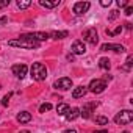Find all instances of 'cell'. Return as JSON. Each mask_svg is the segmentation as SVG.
<instances>
[{
  "label": "cell",
  "instance_id": "1",
  "mask_svg": "<svg viewBox=\"0 0 133 133\" xmlns=\"http://www.w3.org/2000/svg\"><path fill=\"white\" fill-rule=\"evenodd\" d=\"M30 72H31V78L36 82H42L47 78V68L42 63H33Z\"/></svg>",
  "mask_w": 133,
  "mask_h": 133
},
{
  "label": "cell",
  "instance_id": "2",
  "mask_svg": "<svg viewBox=\"0 0 133 133\" xmlns=\"http://www.w3.org/2000/svg\"><path fill=\"white\" fill-rule=\"evenodd\" d=\"M8 45H11V47H21V49H38V47L41 45V42L17 38V39H11V41H8Z\"/></svg>",
  "mask_w": 133,
  "mask_h": 133
},
{
  "label": "cell",
  "instance_id": "3",
  "mask_svg": "<svg viewBox=\"0 0 133 133\" xmlns=\"http://www.w3.org/2000/svg\"><path fill=\"white\" fill-rule=\"evenodd\" d=\"M131 121H133V111L131 110H122L114 116V122L117 125H125V124H130Z\"/></svg>",
  "mask_w": 133,
  "mask_h": 133
},
{
  "label": "cell",
  "instance_id": "4",
  "mask_svg": "<svg viewBox=\"0 0 133 133\" xmlns=\"http://www.w3.org/2000/svg\"><path fill=\"white\" fill-rule=\"evenodd\" d=\"M105 88H107V82H105L103 78L91 80V83H89V86H88V89H89L91 92H94V94H100V92H103Z\"/></svg>",
  "mask_w": 133,
  "mask_h": 133
},
{
  "label": "cell",
  "instance_id": "5",
  "mask_svg": "<svg viewBox=\"0 0 133 133\" xmlns=\"http://www.w3.org/2000/svg\"><path fill=\"white\" fill-rule=\"evenodd\" d=\"M83 39H85L86 42H89V44L96 45V44L99 42V35H97V30H96L94 27L86 28V30L83 31Z\"/></svg>",
  "mask_w": 133,
  "mask_h": 133
},
{
  "label": "cell",
  "instance_id": "6",
  "mask_svg": "<svg viewBox=\"0 0 133 133\" xmlns=\"http://www.w3.org/2000/svg\"><path fill=\"white\" fill-rule=\"evenodd\" d=\"M21 39H30V41H45L49 39V33H44V31H36V33H27V35H21L19 36Z\"/></svg>",
  "mask_w": 133,
  "mask_h": 133
},
{
  "label": "cell",
  "instance_id": "7",
  "mask_svg": "<svg viewBox=\"0 0 133 133\" xmlns=\"http://www.w3.org/2000/svg\"><path fill=\"white\" fill-rule=\"evenodd\" d=\"M53 88L55 89H61V91H68V89L72 88V80L69 77H61V78H58L53 83Z\"/></svg>",
  "mask_w": 133,
  "mask_h": 133
},
{
  "label": "cell",
  "instance_id": "8",
  "mask_svg": "<svg viewBox=\"0 0 133 133\" xmlns=\"http://www.w3.org/2000/svg\"><path fill=\"white\" fill-rule=\"evenodd\" d=\"M89 8H91V3H89V2H77V3L74 5L72 11H74V14L82 16V14H85Z\"/></svg>",
  "mask_w": 133,
  "mask_h": 133
},
{
  "label": "cell",
  "instance_id": "9",
  "mask_svg": "<svg viewBox=\"0 0 133 133\" xmlns=\"http://www.w3.org/2000/svg\"><path fill=\"white\" fill-rule=\"evenodd\" d=\"M11 71H13V74L17 77V78H24L25 75H27V72H28V68L25 64H14L13 68H11Z\"/></svg>",
  "mask_w": 133,
  "mask_h": 133
},
{
  "label": "cell",
  "instance_id": "10",
  "mask_svg": "<svg viewBox=\"0 0 133 133\" xmlns=\"http://www.w3.org/2000/svg\"><path fill=\"white\" fill-rule=\"evenodd\" d=\"M71 50H72V53H75V55H85V53H86V45H85L83 41L77 39V41H74Z\"/></svg>",
  "mask_w": 133,
  "mask_h": 133
},
{
  "label": "cell",
  "instance_id": "11",
  "mask_svg": "<svg viewBox=\"0 0 133 133\" xmlns=\"http://www.w3.org/2000/svg\"><path fill=\"white\" fill-rule=\"evenodd\" d=\"M100 50H102V52L113 50V52H116V53H124V52H125V47L121 45V44H102Z\"/></svg>",
  "mask_w": 133,
  "mask_h": 133
},
{
  "label": "cell",
  "instance_id": "12",
  "mask_svg": "<svg viewBox=\"0 0 133 133\" xmlns=\"http://www.w3.org/2000/svg\"><path fill=\"white\" fill-rule=\"evenodd\" d=\"M97 103L96 102H91V103H86L83 107V110H80V116H83L85 119H89L91 117V113H92V108H96Z\"/></svg>",
  "mask_w": 133,
  "mask_h": 133
},
{
  "label": "cell",
  "instance_id": "13",
  "mask_svg": "<svg viewBox=\"0 0 133 133\" xmlns=\"http://www.w3.org/2000/svg\"><path fill=\"white\" fill-rule=\"evenodd\" d=\"M78 116H80V108H77V107L69 108V110H68V113L64 114V117L68 119V121H75Z\"/></svg>",
  "mask_w": 133,
  "mask_h": 133
},
{
  "label": "cell",
  "instance_id": "14",
  "mask_svg": "<svg viewBox=\"0 0 133 133\" xmlns=\"http://www.w3.org/2000/svg\"><path fill=\"white\" fill-rule=\"evenodd\" d=\"M86 92H88V88H86V86H77V88H74V91H72V97H74V99H80V97H85Z\"/></svg>",
  "mask_w": 133,
  "mask_h": 133
},
{
  "label": "cell",
  "instance_id": "15",
  "mask_svg": "<svg viewBox=\"0 0 133 133\" xmlns=\"http://www.w3.org/2000/svg\"><path fill=\"white\" fill-rule=\"evenodd\" d=\"M30 121H31V114H30L28 111H21V113L17 114V122L27 124V122H30Z\"/></svg>",
  "mask_w": 133,
  "mask_h": 133
},
{
  "label": "cell",
  "instance_id": "16",
  "mask_svg": "<svg viewBox=\"0 0 133 133\" xmlns=\"http://www.w3.org/2000/svg\"><path fill=\"white\" fill-rule=\"evenodd\" d=\"M68 31H52V33H49V38H52V39H64V38H68Z\"/></svg>",
  "mask_w": 133,
  "mask_h": 133
},
{
  "label": "cell",
  "instance_id": "17",
  "mask_svg": "<svg viewBox=\"0 0 133 133\" xmlns=\"http://www.w3.org/2000/svg\"><path fill=\"white\" fill-rule=\"evenodd\" d=\"M71 107L68 105V103H64V102H61V103H58V107H56V113L59 114V116H64L66 113H68V110H69Z\"/></svg>",
  "mask_w": 133,
  "mask_h": 133
},
{
  "label": "cell",
  "instance_id": "18",
  "mask_svg": "<svg viewBox=\"0 0 133 133\" xmlns=\"http://www.w3.org/2000/svg\"><path fill=\"white\" fill-rule=\"evenodd\" d=\"M99 68L103 69V71H108V69L111 68V61H110L108 58H100V59H99Z\"/></svg>",
  "mask_w": 133,
  "mask_h": 133
},
{
  "label": "cell",
  "instance_id": "19",
  "mask_svg": "<svg viewBox=\"0 0 133 133\" xmlns=\"http://www.w3.org/2000/svg\"><path fill=\"white\" fill-rule=\"evenodd\" d=\"M39 5L44 8H55L59 5V0H55V2H47V0H39Z\"/></svg>",
  "mask_w": 133,
  "mask_h": 133
},
{
  "label": "cell",
  "instance_id": "20",
  "mask_svg": "<svg viewBox=\"0 0 133 133\" xmlns=\"http://www.w3.org/2000/svg\"><path fill=\"white\" fill-rule=\"evenodd\" d=\"M28 6H31V2H30V0H17V8L25 10V8H28Z\"/></svg>",
  "mask_w": 133,
  "mask_h": 133
},
{
  "label": "cell",
  "instance_id": "21",
  "mask_svg": "<svg viewBox=\"0 0 133 133\" xmlns=\"http://www.w3.org/2000/svg\"><path fill=\"white\" fill-rule=\"evenodd\" d=\"M121 31H122V25H119V27H116L114 30H108V28H107V31H105V33H107L108 36H116V35H119Z\"/></svg>",
  "mask_w": 133,
  "mask_h": 133
},
{
  "label": "cell",
  "instance_id": "22",
  "mask_svg": "<svg viewBox=\"0 0 133 133\" xmlns=\"http://www.w3.org/2000/svg\"><path fill=\"white\" fill-rule=\"evenodd\" d=\"M119 14H121V13H119L117 10H111V11H110V14H108V21H110V22L116 21V19L119 17Z\"/></svg>",
  "mask_w": 133,
  "mask_h": 133
},
{
  "label": "cell",
  "instance_id": "23",
  "mask_svg": "<svg viewBox=\"0 0 133 133\" xmlns=\"http://www.w3.org/2000/svg\"><path fill=\"white\" fill-rule=\"evenodd\" d=\"M131 61H133V56H131V55H128V56H127V61H125V66L122 68L124 71H130V69H131V64H133Z\"/></svg>",
  "mask_w": 133,
  "mask_h": 133
},
{
  "label": "cell",
  "instance_id": "24",
  "mask_svg": "<svg viewBox=\"0 0 133 133\" xmlns=\"http://www.w3.org/2000/svg\"><path fill=\"white\" fill-rule=\"evenodd\" d=\"M96 124H99V125H107V124H108V117H105V116H97V117H96Z\"/></svg>",
  "mask_w": 133,
  "mask_h": 133
},
{
  "label": "cell",
  "instance_id": "25",
  "mask_svg": "<svg viewBox=\"0 0 133 133\" xmlns=\"http://www.w3.org/2000/svg\"><path fill=\"white\" fill-rule=\"evenodd\" d=\"M49 110H52V103H42V105L39 107V113H45V111H49Z\"/></svg>",
  "mask_w": 133,
  "mask_h": 133
},
{
  "label": "cell",
  "instance_id": "26",
  "mask_svg": "<svg viewBox=\"0 0 133 133\" xmlns=\"http://www.w3.org/2000/svg\"><path fill=\"white\" fill-rule=\"evenodd\" d=\"M11 96H13V94L10 92V94H6V96H5V97L2 99V105H3V107H8V103H10V99H11Z\"/></svg>",
  "mask_w": 133,
  "mask_h": 133
},
{
  "label": "cell",
  "instance_id": "27",
  "mask_svg": "<svg viewBox=\"0 0 133 133\" xmlns=\"http://www.w3.org/2000/svg\"><path fill=\"white\" fill-rule=\"evenodd\" d=\"M116 5H117L119 8H125V6L128 5V2H127V0H117V2H116Z\"/></svg>",
  "mask_w": 133,
  "mask_h": 133
},
{
  "label": "cell",
  "instance_id": "28",
  "mask_svg": "<svg viewBox=\"0 0 133 133\" xmlns=\"http://www.w3.org/2000/svg\"><path fill=\"white\" fill-rule=\"evenodd\" d=\"M133 14V8L131 6H125V16H131Z\"/></svg>",
  "mask_w": 133,
  "mask_h": 133
},
{
  "label": "cell",
  "instance_id": "29",
  "mask_svg": "<svg viewBox=\"0 0 133 133\" xmlns=\"http://www.w3.org/2000/svg\"><path fill=\"white\" fill-rule=\"evenodd\" d=\"M100 5L107 8V6H110V5H111V0H102V2H100Z\"/></svg>",
  "mask_w": 133,
  "mask_h": 133
},
{
  "label": "cell",
  "instance_id": "30",
  "mask_svg": "<svg viewBox=\"0 0 133 133\" xmlns=\"http://www.w3.org/2000/svg\"><path fill=\"white\" fill-rule=\"evenodd\" d=\"M8 5H10V0H3V2H0V10L5 8V6H8Z\"/></svg>",
  "mask_w": 133,
  "mask_h": 133
},
{
  "label": "cell",
  "instance_id": "31",
  "mask_svg": "<svg viewBox=\"0 0 133 133\" xmlns=\"http://www.w3.org/2000/svg\"><path fill=\"white\" fill-rule=\"evenodd\" d=\"M6 22H8V17H5V16L0 17V24H6Z\"/></svg>",
  "mask_w": 133,
  "mask_h": 133
},
{
  "label": "cell",
  "instance_id": "32",
  "mask_svg": "<svg viewBox=\"0 0 133 133\" xmlns=\"http://www.w3.org/2000/svg\"><path fill=\"white\" fill-rule=\"evenodd\" d=\"M63 133H77V130H74V128H69V130H64Z\"/></svg>",
  "mask_w": 133,
  "mask_h": 133
},
{
  "label": "cell",
  "instance_id": "33",
  "mask_svg": "<svg viewBox=\"0 0 133 133\" xmlns=\"http://www.w3.org/2000/svg\"><path fill=\"white\" fill-rule=\"evenodd\" d=\"M94 133H108V130H96Z\"/></svg>",
  "mask_w": 133,
  "mask_h": 133
},
{
  "label": "cell",
  "instance_id": "34",
  "mask_svg": "<svg viewBox=\"0 0 133 133\" xmlns=\"http://www.w3.org/2000/svg\"><path fill=\"white\" fill-rule=\"evenodd\" d=\"M19 133H30L28 130H22V131H19Z\"/></svg>",
  "mask_w": 133,
  "mask_h": 133
},
{
  "label": "cell",
  "instance_id": "35",
  "mask_svg": "<svg viewBox=\"0 0 133 133\" xmlns=\"http://www.w3.org/2000/svg\"><path fill=\"white\" fill-rule=\"evenodd\" d=\"M122 133H130V131H127V130H125V131H122Z\"/></svg>",
  "mask_w": 133,
  "mask_h": 133
}]
</instances>
